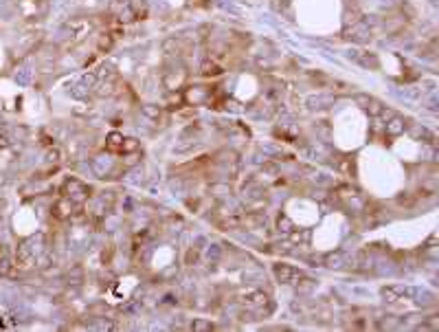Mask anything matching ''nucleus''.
Here are the masks:
<instances>
[{
	"instance_id": "obj_2",
	"label": "nucleus",
	"mask_w": 439,
	"mask_h": 332,
	"mask_svg": "<svg viewBox=\"0 0 439 332\" xmlns=\"http://www.w3.org/2000/svg\"><path fill=\"white\" fill-rule=\"evenodd\" d=\"M272 273H275L279 284H286V286H294L303 275L297 266H290V264H275V266H272Z\"/></svg>"
},
{
	"instance_id": "obj_10",
	"label": "nucleus",
	"mask_w": 439,
	"mask_h": 332,
	"mask_svg": "<svg viewBox=\"0 0 439 332\" xmlns=\"http://www.w3.org/2000/svg\"><path fill=\"white\" fill-rule=\"evenodd\" d=\"M382 297H385L389 304L402 302V288H396V286H387V288H382Z\"/></svg>"
},
{
	"instance_id": "obj_18",
	"label": "nucleus",
	"mask_w": 439,
	"mask_h": 332,
	"mask_svg": "<svg viewBox=\"0 0 439 332\" xmlns=\"http://www.w3.org/2000/svg\"><path fill=\"white\" fill-rule=\"evenodd\" d=\"M9 270V260L4 256H0V275H4Z\"/></svg>"
},
{
	"instance_id": "obj_4",
	"label": "nucleus",
	"mask_w": 439,
	"mask_h": 332,
	"mask_svg": "<svg viewBox=\"0 0 439 332\" xmlns=\"http://www.w3.org/2000/svg\"><path fill=\"white\" fill-rule=\"evenodd\" d=\"M182 99H185V104H189V106H202V104H209L211 90L204 86H193L182 92Z\"/></svg>"
},
{
	"instance_id": "obj_17",
	"label": "nucleus",
	"mask_w": 439,
	"mask_h": 332,
	"mask_svg": "<svg viewBox=\"0 0 439 332\" xmlns=\"http://www.w3.org/2000/svg\"><path fill=\"white\" fill-rule=\"evenodd\" d=\"M418 202V196H411V194H400L398 196V204L400 207H413V204Z\"/></svg>"
},
{
	"instance_id": "obj_9",
	"label": "nucleus",
	"mask_w": 439,
	"mask_h": 332,
	"mask_svg": "<svg viewBox=\"0 0 439 332\" xmlns=\"http://www.w3.org/2000/svg\"><path fill=\"white\" fill-rule=\"evenodd\" d=\"M316 284H319V282L316 280H312V278H305V275H301V280L297 282V290L301 292V295H308V292H312L314 288H316Z\"/></svg>"
},
{
	"instance_id": "obj_3",
	"label": "nucleus",
	"mask_w": 439,
	"mask_h": 332,
	"mask_svg": "<svg viewBox=\"0 0 439 332\" xmlns=\"http://www.w3.org/2000/svg\"><path fill=\"white\" fill-rule=\"evenodd\" d=\"M79 207H81V204H77V202L70 200V198L62 196L59 200L53 202V209H51V212H53V218H57V220H68Z\"/></svg>"
},
{
	"instance_id": "obj_5",
	"label": "nucleus",
	"mask_w": 439,
	"mask_h": 332,
	"mask_svg": "<svg viewBox=\"0 0 439 332\" xmlns=\"http://www.w3.org/2000/svg\"><path fill=\"white\" fill-rule=\"evenodd\" d=\"M121 148H123V134H119V132H110V134L105 136V152L121 154Z\"/></svg>"
},
{
	"instance_id": "obj_6",
	"label": "nucleus",
	"mask_w": 439,
	"mask_h": 332,
	"mask_svg": "<svg viewBox=\"0 0 439 332\" xmlns=\"http://www.w3.org/2000/svg\"><path fill=\"white\" fill-rule=\"evenodd\" d=\"M404 128H407V126H404V119L396 114V117H391L387 121V128L385 130H387L389 136H398V134H402V132H404Z\"/></svg>"
},
{
	"instance_id": "obj_7",
	"label": "nucleus",
	"mask_w": 439,
	"mask_h": 332,
	"mask_svg": "<svg viewBox=\"0 0 439 332\" xmlns=\"http://www.w3.org/2000/svg\"><path fill=\"white\" fill-rule=\"evenodd\" d=\"M343 260H345V253H343V251L327 253V256H323V266H327V268H341L343 266Z\"/></svg>"
},
{
	"instance_id": "obj_12",
	"label": "nucleus",
	"mask_w": 439,
	"mask_h": 332,
	"mask_svg": "<svg viewBox=\"0 0 439 332\" xmlns=\"http://www.w3.org/2000/svg\"><path fill=\"white\" fill-rule=\"evenodd\" d=\"M191 330L193 332H211L213 330V324H211V319H193Z\"/></svg>"
},
{
	"instance_id": "obj_15",
	"label": "nucleus",
	"mask_w": 439,
	"mask_h": 332,
	"mask_svg": "<svg viewBox=\"0 0 439 332\" xmlns=\"http://www.w3.org/2000/svg\"><path fill=\"white\" fill-rule=\"evenodd\" d=\"M200 260V248H196V246H189L187 248V253H185V264L187 266H193Z\"/></svg>"
},
{
	"instance_id": "obj_11",
	"label": "nucleus",
	"mask_w": 439,
	"mask_h": 332,
	"mask_svg": "<svg viewBox=\"0 0 439 332\" xmlns=\"http://www.w3.org/2000/svg\"><path fill=\"white\" fill-rule=\"evenodd\" d=\"M277 229H279L281 234H290V231L294 229V222H292V218H288L286 214H281L279 218H277Z\"/></svg>"
},
{
	"instance_id": "obj_14",
	"label": "nucleus",
	"mask_w": 439,
	"mask_h": 332,
	"mask_svg": "<svg viewBox=\"0 0 439 332\" xmlns=\"http://www.w3.org/2000/svg\"><path fill=\"white\" fill-rule=\"evenodd\" d=\"M138 150H141V146H138L136 139H132V136L123 139V148H121V154H136Z\"/></svg>"
},
{
	"instance_id": "obj_1",
	"label": "nucleus",
	"mask_w": 439,
	"mask_h": 332,
	"mask_svg": "<svg viewBox=\"0 0 439 332\" xmlns=\"http://www.w3.org/2000/svg\"><path fill=\"white\" fill-rule=\"evenodd\" d=\"M88 194H90V187L79 178H66V182L62 185V196L70 198V200L77 204H84L88 198H90Z\"/></svg>"
},
{
	"instance_id": "obj_13",
	"label": "nucleus",
	"mask_w": 439,
	"mask_h": 332,
	"mask_svg": "<svg viewBox=\"0 0 439 332\" xmlns=\"http://www.w3.org/2000/svg\"><path fill=\"white\" fill-rule=\"evenodd\" d=\"M211 194H215L218 198L231 196V187H229V182H213V185H211Z\"/></svg>"
},
{
	"instance_id": "obj_16",
	"label": "nucleus",
	"mask_w": 439,
	"mask_h": 332,
	"mask_svg": "<svg viewBox=\"0 0 439 332\" xmlns=\"http://www.w3.org/2000/svg\"><path fill=\"white\" fill-rule=\"evenodd\" d=\"M141 110H143V114H145V117H149L152 121H156V124H158L160 114H163V110H160L158 106H143Z\"/></svg>"
},
{
	"instance_id": "obj_8",
	"label": "nucleus",
	"mask_w": 439,
	"mask_h": 332,
	"mask_svg": "<svg viewBox=\"0 0 439 332\" xmlns=\"http://www.w3.org/2000/svg\"><path fill=\"white\" fill-rule=\"evenodd\" d=\"M200 73H202L204 77H218V75H222V68H220V64L213 62V60H204L202 66H200Z\"/></svg>"
}]
</instances>
